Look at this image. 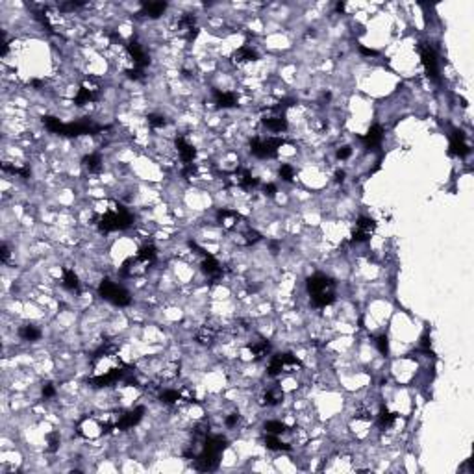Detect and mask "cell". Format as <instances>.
Returning a JSON list of instances; mask_svg holds the SVG:
<instances>
[{"label": "cell", "mask_w": 474, "mask_h": 474, "mask_svg": "<svg viewBox=\"0 0 474 474\" xmlns=\"http://www.w3.org/2000/svg\"><path fill=\"white\" fill-rule=\"evenodd\" d=\"M228 441L223 435H210L208 434L200 445V452H196L193 457L194 468L200 472H210L219 467V456L226 448Z\"/></svg>", "instance_id": "6da1fadb"}, {"label": "cell", "mask_w": 474, "mask_h": 474, "mask_svg": "<svg viewBox=\"0 0 474 474\" xmlns=\"http://www.w3.org/2000/svg\"><path fill=\"white\" fill-rule=\"evenodd\" d=\"M306 287H308L309 298H311V304L315 308H326L335 300V282L322 273L309 276Z\"/></svg>", "instance_id": "7a4b0ae2"}, {"label": "cell", "mask_w": 474, "mask_h": 474, "mask_svg": "<svg viewBox=\"0 0 474 474\" xmlns=\"http://www.w3.org/2000/svg\"><path fill=\"white\" fill-rule=\"evenodd\" d=\"M131 223H133V217L130 215V212H126L124 208L119 206L117 210H111V212L104 213L102 217L97 219V226L100 232H117V230H126L130 228Z\"/></svg>", "instance_id": "3957f363"}, {"label": "cell", "mask_w": 474, "mask_h": 474, "mask_svg": "<svg viewBox=\"0 0 474 474\" xmlns=\"http://www.w3.org/2000/svg\"><path fill=\"white\" fill-rule=\"evenodd\" d=\"M284 143H286L284 138H254L250 143V152L252 156H256L259 160H273L278 156V150L282 149Z\"/></svg>", "instance_id": "277c9868"}, {"label": "cell", "mask_w": 474, "mask_h": 474, "mask_svg": "<svg viewBox=\"0 0 474 474\" xmlns=\"http://www.w3.org/2000/svg\"><path fill=\"white\" fill-rule=\"evenodd\" d=\"M98 295H100L104 300H108V302L115 304V306H120V308H124V306H128V304L131 302L130 293L126 291L124 287H120L119 284H115V282H111V280L100 282Z\"/></svg>", "instance_id": "5b68a950"}, {"label": "cell", "mask_w": 474, "mask_h": 474, "mask_svg": "<svg viewBox=\"0 0 474 474\" xmlns=\"http://www.w3.org/2000/svg\"><path fill=\"white\" fill-rule=\"evenodd\" d=\"M261 122H263V126H265L268 131H273V133H282V131L287 130L286 111H284L278 104L268 108V113L263 115Z\"/></svg>", "instance_id": "8992f818"}, {"label": "cell", "mask_w": 474, "mask_h": 474, "mask_svg": "<svg viewBox=\"0 0 474 474\" xmlns=\"http://www.w3.org/2000/svg\"><path fill=\"white\" fill-rule=\"evenodd\" d=\"M297 367H302V363H300V360H297V356L293 354H276L273 356V360H270V363H268V376H278L282 371H286V369H297Z\"/></svg>", "instance_id": "52a82bcc"}, {"label": "cell", "mask_w": 474, "mask_h": 474, "mask_svg": "<svg viewBox=\"0 0 474 474\" xmlns=\"http://www.w3.org/2000/svg\"><path fill=\"white\" fill-rule=\"evenodd\" d=\"M419 54H421V61L424 65V71L428 78H432L434 82H439V63H437V56L432 46L428 45H421L419 46Z\"/></svg>", "instance_id": "ba28073f"}, {"label": "cell", "mask_w": 474, "mask_h": 474, "mask_svg": "<svg viewBox=\"0 0 474 474\" xmlns=\"http://www.w3.org/2000/svg\"><path fill=\"white\" fill-rule=\"evenodd\" d=\"M374 230H376L374 219L360 217L358 219V223H356L354 232H352V241H354V243H363V241H367L369 237H371Z\"/></svg>", "instance_id": "9c48e42d"}, {"label": "cell", "mask_w": 474, "mask_h": 474, "mask_svg": "<svg viewBox=\"0 0 474 474\" xmlns=\"http://www.w3.org/2000/svg\"><path fill=\"white\" fill-rule=\"evenodd\" d=\"M450 154L457 158H465L470 154V145L467 143V138L461 130H454L450 136Z\"/></svg>", "instance_id": "30bf717a"}, {"label": "cell", "mask_w": 474, "mask_h": 474, "mask_svg": "<svg viewBox=\"0 0 474 474\" xmlns=\"http://www.w3.org/2000/svg\"><path fill=\"white\" fill-rule=\"evenodd\" d=\"M126 371L124 367H115V369H109L104 374H98V376L91 378L89 382L95 385V387H106V385H111V383L119 382L120 378H124Z\"/></svg>", "instance_id": "8fae6325"}, {"label": "cell", "mask_w": 474, "mask_h": 474, "mask_svg": "<svg viewBox=\"0 0 474 474\" xmlns=\"http://www.w3.org/2000/svg\"><path fill=\"white\" fill-rule=\"evenodd\" d=\"M95 100H98V87L95 86L93 82L86 80L84 84H82L80 89H78V95H76V98H75V104L76 106H84V104L95 102Z\"/></svg>", "instance_id": "7c38bea8"}, {"label": "cell", "mask_w": 474, "mask_h": 474, "mask_svg": "<svg viewBox=\"0 0 474 474\" xmlns=\"http://www.w3.org/2000/svg\"><path fill=\"white\" fill-rule=\"evenodd\" d=\"M145 415V408L143 405H139V408H136V410H131V412L124 413V415H120V419L115 423V428L117 430H130L133 428L136 424L143 419Z\"/></svg>", "instance_id": "4fadbf2b"}, {"label": "cell", "mask_w": 474, "mask_h": 474, "mask_svg": "<svg viewBox=\"0 0 474 474\" xmlns=\"http://www.w3.org/2000/svg\"><path fill=\"white\" fill-rule=\"evenodd\" d=\"M174 147H176L178 156H180V160H182L183 165H191L194 161V156H196V150H194L193 145L189 143L185 138L178 136L176 141H174Z\"/></svg>", "instance_id": "5bb4252c"}, {"label": "cell", "mask_w": 474, "mask_h": 474, "mask_svg": "<svg viewBox=\"0 0 474 474\" xmlns=\"http://www.w3.org/2000/svg\"><path fill=\"white\" fill-rule=\"evenodd\" d=\"M126 50H128V54L131 56V59H133V63H136V67H138V69L143 71L145 67L150 63L149 54H147V52L143 50V46L139 45V43H136V41L128 43V45H126Z\"/></svg>", "instance_id": "9a60e30c"}, {"label": "cell", "mask_w": 474, "mask_h": 474, "mask_svg": "<svg viewBox=\"0 0 474 474\" xmlns=\"http://www.w3.org/2000/svg\"><path fill=\"white\" fill-rule=\"evenodd\" d=\"M361 141L365 145V149H376V147H380L383 141V128L380 124H372L367 130V133L361 136Z\"/></svg>", "instance_id": "2e32d148"}, {"label": "cell", "mask_w": 474, "mask_h": 474, "mask_svg": "<svg viewBox=\"0 0 474 474\" xmlns=\"http://www.w3.org/2000/svg\"><path fill=\"white\" fill-rule=\"evenodd\" d=\"M202 273L206 276H210V278H221L223 267H221V263H219L212 254L204 252V254H202Z\"/></svg>", "instance_id": "e0dca14e"}, {"label": "cell", "mask_w": 474, "mask_h": 474, "mask_svg": "<svg viewBox=\"0 0 474 474\" xmlns=\"http://www.w3.org/2000/svg\"><path fill=\"white\" fill-rule=\"evenodd\" d=\"M141 10H143V15H147V17L158 19L165 13L167 4L165 2H143V4H141Z\"/></svg>", "instance_id": "ac0fdd59"}, {"label": "cell", "mask_w": 474, "mask_h": 474, "mask_svg": "<svg viewBox=\"0 0 474 474\" xmlns=\"http://www.w3.org/2000/svg\"><path fill=\"white\" fill-rule=\"evenodd\" d=\"M61 284L65 289H69V291H73V293L80 291V278H78V275H76L73 268H63Z\"/></svg>", "instance_id": "d6986e66"}, {"label": "cell", "mask_w": 474, "mask_h": 474, "mask_svg": "<svg viewBox=\"0 0 474 474\" xmlns=\"http://www.w3.org/2000/svg\"><path fill=\"white\" fill-rule=\"evenodd\" d=\"M215 104H217L219 108H224V109L234 108V106H237V97H235L234 93L217 89V91H215Z\"/></svg>", "instance_id": "ffe728a7"}, {"label": "cell", "mask_w": 474, "mask_h": 474, "mask_svg": "<svg viewBox=\"0 0 474 474\" xmlns=\"http://www.w3.org/2000/svg\"><path fill=\"white\" fill-rule=\"evenodd\" d=\"M232 59H234L235 63H250V61H256V59H257V52H256V50H252V46H241L239 50H235V52H234Z\"/></svg>", "instance_id": "44dd1931"}, {"label": "cell", "mask_w": 474, "mask_h": 474, "mask_svg": "<svg viewBox=\"0 0 474 474\" xmlns=\"http://www.w3.org/2000/svg\"><path fill=\"white\" fill-rule=\"evenodd\" d=\"M215 337H217V328L215 326H202L198 330V333H196V341H198L200 345H212L213 341H215Z\"/></svg>", "instance_id": "7402d4cb"}, {"label": "cell", "mask_w": 474, "mask_h": 474, "mask_svg": "<svg viewBox=\"0 0 474 474\" xmlns=\"http://www.w3.org/2000/svg\"><path fill=\"white\" fill-rule=\"evenodd\" d=\"M82 163H84V167H86L87 171L91 172V174H97V172L102 171V158H100V154H87L84 160H82Z\"/></svg>", "instance_id": "603a6c76"}, {"label": "cell", "mask_w": 474, "mask_h": 474, "mask_svg": "<svg viewBox=\"0 0 474 474\" xmlns=\"http://www.w3.org/2000/svg\"><path fill=\"white\" fill-rule=\"evenodd\" d=\"M263 443H265V446H267L268 450H291V445L282 443L280 435H275V434L265 435V437H263Z\"/></svg>", "instance_id": "cb8c5ba5"}, {"label": "cell", "mask_w": 474, "mask_h": 474, "mask_svg": "<svg viewBox=\"0 0 474 474\" xmlns=\"http://www.w3.org/2000/svg\"><path fill=\"white\" fill-rule=\"evenodd\" d=\"M394 421H396V413L389 412L387 408H383L382 405V410H380V413H378V417H376L378 426H380L382 430L391 428V426L394 424Z\"/></svg>", "instance_id": "d4e9b609"}, {"label": "cell", "mask_w": 474, "mask_h": 474, "mask_svg": "<svg viewBox=\"0 0 474 474\" xmlns=\"http://www.w3.org/2000/svg\"><path fill=\"white\" fill-rule=\"evenodd\" d=\"M248 349H250V352L254 354V358H263V356H267L268 352V341L267 339H263V337H257V341H252V343H248Z\"/></svg>", "instance_id": "484cf974"}, {"label": "cell", "mask_w": 474, "mask_h": 474, "mask_svg": "<svg viewBox=\"0 0 474 474\" xmlns=\"http://www.w3.org/2000/svg\"><path fill=\"white\" fill-rule=\"evenodd\" d=\"M217 217L219 221L224 224V226H234L237 221H239V213L234 212V210H226V208H223V210H219L217 212Z\"/></svg>", "instance_id": "4316f807"}, {"label": "cell", "mask_w": 474, "mask_h": 474, "mask_svg": "<svg viewBox=\"0 0 474 474\" xmlns=\"http://www.w3.org/2000/svg\"><path fill=\"white\" fill-rule=\"evenodd\" d=\"M19 337L23 339V341H37L41 337V331L35 328V326H30V324H26V326H21L19 328Z\"/></svg>", "instance_id": "83f0119b"}, {"label": "cell", "mask_w": 474, "mask_h": 474, "mask_svg": "<svg viewBox=\"0 0 474 474\" xmlns=\"http://www.w3.org/2000/svg\"><path fill=\"white\" fill-rule=\"evenodd\" d=\"M43 124L46 126V130H48V131H52V133H57V136H61V130H63V124H65V122H61V120L57 119V117L45 115V117H43Z\"/></svg>", "instance_id": "f1b7e54d"}, {"label": "cell", "mask_w": 474, "mask_h": 474, "mask_svg": "<svg viewBox=\"0 0 474 474\" xmlns=\"http://www.w3.org/2000/svg\"><path fill=\"white\" fill-rule=\"evenodd\" d=\"M263 428H265L267 434H275V435H282V434H287V432H289V426L284 424V423H280V421H267Z\"/></svg>", "instance_id": "f546056e"}, {"label": "cell", "mask_w": 474, "mask_h": 474, "mask_svg": "<svg viewBox=\"0 0 474 474\" xmlns=\"http://www.w3.org/2000/svg\"><path fill=\"white\" fill-rule=\"evenodd\" d=\"M160 400L163 404H169V405L178 404V402L182 400V393L176 391V389H165V391L160 394Z\"/></svg>", "instance_id": "4dcf8cb0"}, {"label": "cell", "mask_w": 474, "mask_h": 474, "mask_svg": "<svg viewBox=\"0 0 474 474\" xmlns=\"http://www.w3.org/2000/svg\"><path fill=\"white\" fill-rule=\"evenodd\" d=\"M282 396H284V394H282L280 391H278V389H268L267 393L263 394V404H265V405H276V404H280Z\"/></svg>", "instance_id": "1f68e13d"}, {"label": "cell", "mask_w": 474, "mask_h": 474, "mask_svg": "<svg viewBox=\"0 0 474 474\" xmlns=\"http://www.w3.org/2000/svg\"><path fill=\"white\" fill-rule=\"evenodd\" d=\"M259 239H261V234L256 232V230H246L245 234H243V245H246V246L254 245V243H257Z\"/></svg>", "instance_id": "d6a6232c"}, {"label": "cell", "mask_w": 474, "mask_h": 474, "mask_svg": "<svg viewBox=\"0 0 474 474\" xmlns=\"http://www.w3.org/2000/svg\"><path fill=\"white\" fill-rule=\"evenodd\" d=\"M280 178L284 182H291L293 178H295V167L289 165V163H284L280 167Z\"/></svg>", "instance_id": "836d02e7"}, {"label": "cell", "mask_w": 474, "mask_h": 474, "mask_svg": "<svg viewBox=\"0 0 474 474\" xmlns=\"http://www.w3.org/2000/svg\"><path fill=\"white\" fill-rule=\"evenodd\" d=\"M149 124L152 126V128H163V126L167 124V119L163 117V115L150 113L149 115Z\"/></svg>", "instance_id": "e575fe53"}, {"label": "cell", "mask_w": 474, "mask_h": 474, "mask_svg": "<svg viewBox=\"0 0 474 474\" xmlns=\"http://www.w3.org/2000/svg\"><path fill=\"white\" fill-rule=\"evenodd\" d=\"M46 443H48V452H56L59 448V434L57 432L48 434L46 435Z\"/></svg>", "instance_id": "d590c367"}, {"label": "cell", "mask_w": 474, "mask_h": 474, "mask_svg": "<svg viewBox=\"0 0 474 474\" xmlns=\"http://www.w3.org/2000/svg\"><path fill=\"white\" fill-rule=\"evenodd\" d=\"M376 347H378V350L382 352L383 356H387V352H389V339H387V335H380L376 339Z\"/></svg>", "instance_id": "8d00e7d4"}, {"label": "cell", "mask_w": 474, "mask_h": 474, "mask_svg": "<svg viewBox=\"0 0 474 474\" xmlns=\"http://www.w3.org/2000/svg\"><path fill=\"white\" fill-rule=\"evenodd\" d=\"M350 154H352V149H350V147H341V149L337 150V158H339V160H349Z\"/></svg>", "instance_id": "74e56055"}, {"label": "cell", "mask_w": 474, "mask_h": 474, "mask_svg": "<svg viewBox=\"0 0 474 474\" xmlns=\"http://www.w3.org/2000/svg\"><path fill=\"white\" fill-rule=\"evenodd\" d=\"M126 75H128V78H131V80H141V78H143V71L136 67V69L126 71Z\"/></svg>", "instance_id": "f35d334b"}, {"label": "cell", "mask_w": 474, "mask_h": 474, "mask_svg": "<svg viewBox=\"0 0 474 474\" xmlns=\"http://www.w3.org/2000/svg\"><path fill=\"white\" fill-rule=\"evenodd\" d=\"M54 394H56L54 385H52V383H45V385H43V396H45V398H50Z\"/></svg>", "instance_id": "ab89813d"}, {"label": "cell", "mask_w": 474, "mask_h": 474, "mask_svg": "<svg viewBox=\"0 0 474 474\" xmlns=\"http://www.w3.org/2000/svg\"><path fill=\"white\" fill-rule=\"evenodd\" d=\"M237 423H239V415H237V413H232L230 417H226V426H228V428H234Z\"/></svg>", "instance_id": "60d3db41"}, {"label": "cell", "mask_w": 474, "mask_h": 474, "mask_svg": "<svg viewBox=\"0 0 474 474\" xmlns=\"http://www.w3.org/2000/svg\"><path fill=\"white\" fill-rule=\"evenodd\" d=\"M263 191H265V194H268V196H275V194H276V185H275V183H265Z\"/></svg>", "instance_id": "b9f144b4"}, {"label": "cell", "mask_w": 474, "mask_h": 474, "mask_svg": "<svg viewBox=\"0 0 474 474\" xmlns=\"http://www.w3.org/2000/svg\"><path fill=\"white\" fill-rule=\"evenodd\" d=\"M360 52L363 54V56H378V52L376 50H372V48H367V46H363V45H360Z\"/></svg>", "instance_id": "7bdbcfd3"}, {"label": "cell", "mask_w": 474, "mask_h": 474, "mask_svg": "<svg viewBox=\"0 0 474 474\" xmlns=\"http://www.w3.org/2000/svg\"><path fill=\"white\" fill-rule=\"evenodd\" d=\"M0 257H2V261L6 263L8 257H10V248H8L6 245H2V248H0Z\"/></svg>", "instance_id": "ee69618b"}, {"label": "cell", "mask_w": 474, "mask_h": 474, "mask_svg": "<svg viewBox=\"0 0 474 474\" xmlns=\"http://www.w3.org/2000/svg\"><path fill=\"white\" fill-rule=\"evenodd\" d=\"M270 250H273V254H278V243L276 241H270Z\"/></svg>", "instance_id": "f6af8a7d"}, {"label": "cell", "mask_w": 474, "mask_h": 474, "mask_svg": "<svg viewBox=\"0 0 474 474\" xmlns=\"http://www.w3.org/2000/svg\"><path fill=\"white\" fill-rule=\"evenodd\" d=\"M335 180H337V182H343V180H345V172L343 171H337Z\"/></svg>", "instance_id": "bcb514c9"}]
</instances>
